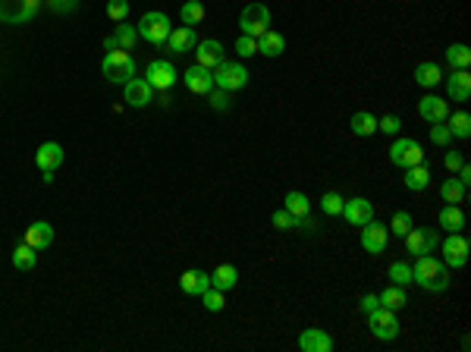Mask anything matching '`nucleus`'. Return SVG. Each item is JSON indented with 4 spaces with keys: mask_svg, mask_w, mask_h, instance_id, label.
<instances>
[{
    "mask_svg": "<svg viewBox=\"0 0 471 352\" xmlns=\"http://www.w3.org/2000/svg\"><path fill=\"white\" fill-rule=\"evenodd\" d=\"M412 283H418L421 290H427V292H443L452 283V274H449V268L440 258L418 255V261H415V268H412Z\"/></svg>",
    "mask_w": 471,
    "mask_h": 352,
    "instance_id": "1",
    "label": "nucleus"
},
{
    "mask_svg": "<svg viewBox=\"0 0 471 352\" xmlns=\"http://www.w3.org/2000/svg\"><path fill=\"white\" fill-rule=\"evenodd\" d=\"M139 38H145L148 45H154L161 47L163 41L170 38V32H173V25H170V16L167 13H157V10H151V13H145L139 19Z\"/></svg>",
    "mask_w": 471,
    "mask_h": 352,
    "instance_id": "2",
    "label": "nucleus"
},
{
    "mask_svg": "<svg viewBox=\"0 0 471 352\" xmlns=\"http://www.w3.org/2000/svg\"><path fill=\"white\" fill-rule=\"evenodd\" d=\"M101 69H104V75H107V82L126 85L135 75V60L126 51H107L101 60Z\"/></svg>",
    "mask_w": 471,
    "mask_h": 352,
    "instance_id": "3",
    "label": "nucleus"
},
{
    "mask_svg": "<svg viewBox=\"0 0 471 352\" xmlns=\"http://www.w3.org/2000/svg\"><path fill=\"white\" fill-rule=\"evenodd\" d=\"M41 0H0V23L7 25H23L38 16Z\"/></svg>",
    "mask_w": 471,
    "mask_h": 352,
    "instance_id": "4",
    "label": "nucleus"
},
{
    "mask_svg": "<svg viewBox=\"0 0 471 352\" xmlns=\"http://www.w3.org/2000/svg\"><path fill=\"white\" fill-rule=\"evenodd\" d=\"M267 25H271V10H267V3H249V7L242 10V16H239L242 35L261 38L267 32Z\"/></svg>",
    "mask_w": 471,
    "mask_h": 352,
    "instance_id": "5",
    "label": "nucleus"
},
{
    "mask_svg": "<svg viewBox=\"0 0 471 352\" xmlns=\"http://www.w3.org/2000/svg\"><path fill=\"white\" fill-rule=\"evenodd\" d=\"M368 327L371 333H374L377 340H396L399 337V318L396 312H390V308H380L377 305L374 312H368Z\"/></svg>",
    "mask_w": 471,
    "mask_h": 352,
    "instance_id": "6",
    "label": "nucleus"
},
{
    "mask_svg": "<svg viewBox=\"0 0 471 352\" xmlns=\"http://www.w3.org/2000/svg\"><path fill=\"white\" fill-rule=\"evenodd\" d=\"M214 85L223 91H239L249 85V69L242 63H227L223 60L220 67L214 69Z\"/></svg>",
    "mask_w": 471,
    "mask_h": 352,
    "instance_id": "7",
    "label": "nucleus"
},
{
    "mask_svg": "<svg viewBox=\"0 0 471 352\" xmlns=\"http://www.w3.org/2000/svg\"><path fill=\"white\" fill-rule=\"evenodd\" d=\"M390 161L396 167H415V164H424V148H421V142H415V139H396V142L390 145Z\"/></svg>",
    "mask_w": 471,
    "mask_h": 352,
    "instance_id": "8",
    "label": "nucleus"
},
{
    "mask_svg": "<svg viewBox=\"0 0 471 352\" xmlns=\"http://www.w3.org/2000/svg\"><path fill=\"white\" fill-rule=\"evenodd\" d=\"M468 239H465L462 233H449L446 239H443V264H446L449 270H459L465 268V261H468Z\"/></svg>",
    "mask_w": 471,
    "mask_h": 352,
    "instance_id": "9",
    "label": "nucleus"
},
{
    "mask_svg": "<svg viewBox=\"0 0 471 352\" xmlns=\"http://www.w3.org/2000/svg\"><path fill=\"white\" fill-rule=\"evenodd\" d=\"M437 230H427V226H412V230L405 233V252L409 255H430L437 248Z\"/></svg>",
    "mask_w": 471,
    "mask_h": 352,
    "instance_id": "10",
    "label": "nucleus"
},
{
    "mask_svg": "<svg viewBox=\"0 0 471 352\" xmlns=\"http://www.w3.org/2000/svg\"><path fill=\"white\" fill-rule=\"evenodd\" d=\"M387 242H390V230H387L380 220H368V224L361 226V248H365L368 255L387 252Z\"/></svg>",
    "mask_w": 471,
    "mask_h": 352,
    "instance_id": "11",
    "label": "nucleus"
},
{
    "mask_svg": "<svg viewBox=\"0 0 471 352\" xmlns=\"http://www.w3.org/2000/svg\"><path fill=\"white\" fill-rule=\"evenodd\" d=\"M343 218H346L352 226H365L368 220H374V204H371L368 198L355 195V198L343 202Z\"/></svg>",
    "mask_w": 471,
    "mask_h": 352,
    "instance_id": "12",
    "label": "nucleus"
},
{
    "mask_svg": "<svg viewBox=\"0 0 471 352\" xmlns=\"http://www.w3.org/2000/svg\"><path fill=\"white\" fill-rule=\"evenodd\" d=\"M148 82H151V89L157 91H167L170 85L176 82V67L170 60H151L148 63V75H145Z\"/></svg>",
    "mask_w": 471,
    "mask_h": 352,
    "instance_id": "13",
    "label": "nucleus"
},
{
    "mask_svg": "<svg viewBox=\"0 0 471 352\" xmlns=\"http://www.w3.org/2000/svg\"><path fill=\"white\" fill-rule=\"evenodd\" d=\"M123 89H126V104L129 107H148L151 104V97H154L151 82H148V79H139V75H133Z\"/></svg>",
    "mask_w": 471,
    "mask_h": 352,
    "instance_id": "14",
    "label": "nucleus"
},
{
    "mask_svg": "<svg viewBox=\"0 0 471 352\" xmlns=\"http://www.w3.org/2000/svg\"><path fill=\"white\" fill-rule=\"evenodd\" d=\"M195 57H198V67H205V69H217L223 60H227V51H223L220 41H214V38H207V41L195 45Z\"/></svg>",
    "mask_w": 471,
    "mask_h": 352,
    "instance_id": "15",
    "label": "nucleus"
},
{
    "mask_svg": "<svg viewBox=\"0 0 471 352\" xmlns=\"http://www.w3.org/2000/svg\"><path fill=\"white\" fill-rule=\"evenodd\" d=\"M183 82H185V89H189L192 95H207V91L214 89V73L195 63V67H189L183 73Z\"/></svg>",
    "mask_w": 471,
    "mask_h": 352,
    "instance_id": "16",
    "label": "nucleus"
},
{
    "mask_svg": "<svg viewBox=\"0 0 471 352\" xmlns=\"http://www.w3.org/2000/svg\"><path fill=\"white\" fill-rule=\"evenodd\" d=\"M418 113H421V120H427V123H446L449 120V104L437 95H424L418 101Z\"/></svg>",
    "mask_w": 471,
    "mask_h": 352,
    "instance_id": "17",
    "label": "nucleus"
},
{
    "mask_svg": "<svg viewBox=\"0 0 471 352\" xmlns=\"http://www.w3.org/2000/svg\"><path fill=\"white\" fill-rule=\"evenodd\" d=\"M299 349L302 352H330L333 349V340L327 330L321 327H308L302 330V337H299Z\"/></svg>",
    "mask_w": 471,
    "mask_h": 352,
    "instance_id": "18",
    "label": "nucleus"
},
{
    "mask_svg": "<svg viewBox=\"0 0 471 352\" xmlns=\"http://www.w3.org/2000/svg\"><path fill=\"white\" fill-rule=\"evenodd\" d=\"M179 290H183L185 296H195V299H198L205 290H211V274H205V270H198V268L185 270L183 277H179Z\"/></svg>",
    "mask_w": 471,
    "mask_h": 352,
    "instance_id": "19",
    "label": "nucleus"
},
{
    "mask_svg": "<svg viewBox=\"0 0 471 352\" xmlns=\"http://www.w3.org/2000/svg\"><path fill=\"white\" fill-rule=\"evenodd\" d=\"M167 45L173 54H189L195 51V45H198V35H195V29L192 25H183V29H173L167 38Z\"/></svg>",
    "mask_w": 471,
    "mask_h": 352,
    "instance_id": "20",
    "label": "nucleus"
},
{
    "mask_svg": "<svg viewBox=\"0 0 471 352\" xmlns=\"http://www.w3.org/2000/svg\"><path fill=\"white\" fill-rule=\"evenodd\" d=\"M35 164L41 167V173H45V170H57V167L63 164V148H60L57 142L38 145V151H35Z\"/></svg>",
    "mask_w": 471,
    "mask_h": 352,
    "instance_id": "21",
    "label": "nucleus"
},
{
    "mask_svg": "<svg viewBox=\"0 0 471 352\" xmlns=\"http://www.w3.org/2000/svg\"><path fill=\"white\" fill-rule=\"evenodd\" d=\"M446 91L452 101H468L471 95V75L468 69H452V75L446 79Z\"/></svg>",
    "mask_w": 471,
    "mask_h": 352,
    "instance_id": "22",
    "label": "nucleus"
},
{
    "mask_svg": "<svg viewBox=\"0 0 471 352\" xmlns=\"http://www.w3.org/2000/svg\"><path fill=\"white\" fill-rule=\"evenodd\" d=\"M25 242H29L32 248H38V252L47 248L54 242V226L47 224V220H35V224L25 230Z\"/></svg>",
    "mask_w": 471,
    "mask_h": 352,
    "instance_id": "23",
    "label": "nucleus"
},
{
    "mask_svg": "<svg viewBox=\"0 0 471 352\" xmlns=\"http://www.w3.org/2000/svg\"><path fill=\"white\" fill-rule=\"evenodd\" d=\"M402 183H405V189H409V192H421V189H427V186H430V167H424V164L405 167Z\"/></svg>",
    "mask_w": 471,
    "mask_h": 352,
    "instance_id": "24",
    "label": "nucleus"
},
{
    "mask_svg": "<svg viewBox=\"0 0 471 352\" xmlns=\"http://www.w3.org/2000/svg\"><path fill=\"white\" fill-rule=\"evenodd\" d=\"M437 220H440V226L446 233H462V226H465V214H462L459 204H446V208H440Z\"/></svg>",
    "mask_w": 471,
    "mask_h": 352,
    "instance_id": "25",
    "label": "nucleus"
},
{
    "mask_svg": "<svg viewBox=\"0 0 471 352\" xmlns=\"http://www.w3.org/2000/svg\"><path fill=\"white\" fill-rule=\"evenodd\" d=\"M283 51H286V38H283L280 32L267 29L264 35L258 38V54H264V57H280Z\"/></svg>",
    "mask_w": 471,
    "mask_h": 352,
    "instance_id": "26",
    "label": "nucleus"
},
{
    "mask_svg": "<svg viewBox=\"0 0 471 352\" xmlns=\"http://www.w3.org/2000/svg\"><path fill=\"white\" fill-rule=\"evenodd\" d=\"M236 283H239V270H236L233 264H220V268L211 274V286L214 290H220V292L233 290Z\"/></svg>",
    "mask_w": 471,
    "mask_h": 352,
    "instance_id": "27",
    "label": "nucleus"
},
{
    "mask_svg": "<svg viewBox=\"0 0 471 352\" xmlns=\"http://www.w3.org/2000/svg\"><path fill=\"white\" fill-rule=\"evenodd\" d=\"M443 79V69L437 67V63H418V69H415V82L421 85V89H434V85H440Z\"/></svg>",
    "mask_w": 471,
    "mask_h": 352,
    "instance_id": "28",
    "label": "nucleus"
},
{
    "mask_svg": "<svg viewBox=\"0 0 471 352\" xmlns=\"http://www.w3.org/2000/svg\"><path fill=\"white\" fill-rule=\"evenodd\" d=\"M377 299H380V308H390V312H399V308H405V305H409V296H405V286H396V283H393L390 290H383L380 296H377Z\"/></svg>",
    "mask_w": 471,
    "mask_h": 352,
    "instance_id": "29",
    "label": "nucleus"
},
{
    "mask_svg": "<svg viewBox=\"0 0 471 352\" xmlns=\"http://www.w3.org/2000/svg\"><path fill=\"white\" fill-rule=\"evenodd\" d=\"M35 264H38V248H32L29 242L13 248V268L16 270H35Z\"/></svg>",
    "mask_w": 471,
    "mask_h": 352,
    "instance_id": "30",
    "label": "nucleus"
},
{
    "mask_svg": "<svg viewBox=\"0 0 471 352\" xmlns=\"http://www.w3.org/2000/svg\"><path fill=\"white\" fill-rule=\"evenodd\" d=\"M465 192H468V186H462V183L456 180V173H452V176H449V180L440 186V195H443V202H446V204H462L465 202Z\"/></svg>",
    "mask_w": 471,
    "mask_h": 352,
    "instance_id": "31",
    "label": "nucleus"
},
{
    "mask_svg": "<svg viewBox=\"0 0 471 352\" xmlns=\"http://www.w3.org/2000/svg\"><path fill=\"white\" fill-rule=\"evenodd\" d=\"M377 132V117L374 113H368V110H358V113H352V135H374Z\"/></svg>",
    "mask_w": 471,
    "mask_h": 352,
    "instance_id": "32",
    "label": "nucleus"
},
{
    "mask_svg": "<svg viewBox=\"0 0 471 352\" xmlns=\"http://www.w3.org/2000/svg\"><path fill=\"white\" fill-rule=\"evenodd\" d=\"M283 208H286L289 214H295L299 220L308 218V208H311V204H308V195H305V192H289L286 198H283Z\"/></svg>",
    "mask_w": 471,
    "mask_h": 352,
    "instance_id": "33",
    "label": "nucleus"
},
{
    "mask_svg": "<svg viewBox=\"0 0 471 352\" xmlns=\"http://www.w3.org/2000/svg\"><path fill=\"white\" fill-rule=\"evenodd\" d=\"M446 63L452 69H468V63H471V47L468 45H449L446 47Z\"/></svg>",
    "mask_w": 471,
    "mask_h": 352,
    "instance_id": "34",
    "label": "nucleus"
},
{
    "mask_svg": "<svg viewBox=\"0 0 471 352\" xmlns=\"http://www.w3.org/2000/svg\"><path fill=\"white\" fill-rule=\"evenodd\" d=\"M179 19H183L185 25H198L201 19H205V3H201V0H185L183 10H179Z\"/></svg>",
    "mask_w": 471,
    "mask_h": 352,
    "instance_id": "35",
    "label": "nucleus"
},
{
    "mask_svg": "<svg viewBox=\"0 0 471 352\" xmlns=\"http://www.w3.org/2000/svg\"><path fill=\"white\" fill-rule=\"evenodd\" d=\"M113 38H117V47H119V51H133L135 41H139V29H135V25H129V23H123V25H117Z\"/></svg>",
    "mask_w": 471,
    "mask_h": 352,
    "instance_id": "36",
    "label": "nucleus"
},
{
    "mask_svg": "<svg viewBox=\"0 0 471 352\" xmlns=\"http://www.w3.org/2000/svg\"><path fill=\"white\" fill-rule=\"evenodd\" d=\"M387 277H390V283H396V286H409L412 283V264L393 261L390 270H387Z\"/></svg>",
    "mask_w": 471,
    "mask_h": 352,
    "instance_id": "37",
    "label": "nucleus"
},
{
    "mask_svg": "<svg viewBox=\"0 0 471 352\" xmlns=\"http://www.w3.org/2000/svg\"><path fill=\"white\" fill-rule=\"evenodd\" d=\"M449 132L456 135V139H468L471 135V117L465 110L452 113V120H449Z\"/></svg>",
    "mask_w": 471,
    "mask_h": 352,
    "instance_id": "38",
    "label": "nucleus"
},
{
    "mask_svg": "<svg viewBox=\"0 0 471 352\" xmlns=\"http://www.w3.org/2000/svg\"><path fill=\"white\" fill-rule=\"evenodd\" d=\"M198 299H201V305H205L207 312H223V305H227V292H220V290H214L211 286V290L201 292Z\"/></svg>",
    "mask_w": 471,
    "mask_h": 352,
    "instance_id": "39",
    "label": "nucleus"
},
{
    "mask_svg": "<svg viewBox=\"0 0 471 352\" xmlns=\"http://www.w3.org/2000/svg\"><path fill=\"white\" fill-rule=\"evenodd\" d=\"M343 202H346V198H343L339 192H324V198H321V211L330 214V218H339V214H343Z\"/></svg>",
    "mask_w": 471,
    "mask_h": 352,
    "instance_id": "40",
    "label": "nucleus"
},
{
    "mask_svg": "<svg viewBox=\"0 0 471 352\" xmlns=\"http://www.w3.org/2000/svg\"><path fill=\"white\" fill-rule=\"evenodd\" d=\"M233 51L239 54V57H255V54H258V38L239 35L236 38V45H233Z\"/></svg>",
    "mask_w": 471,
    "mask_h": 352,
    "instance_id": "41",
    "label": "nucleus"
},
{
    "mask_svg": "<svg viewBox=\"0 0 471 352\" xmlns=\"http://www.w3.org/2000/svg\"><path fill=\"white\" fill-rule=\"evenodd\" d=\"M390 230L396 233L399 239H402L405 233L412 230V214H409V211H396V214H393V220H390Z\"/></svg>",
    "mask_w": 471,
    "mask_h": 352,
    "instance_id": "42",
    "label": "nucleus"
},
{
    "mask_svg": "<svg viewBox=\"0 0 471 352\" xmlns=\"http://www.w3.org/2000/svg\"><path fill=\"white\" fill-rule=\"evenodd\" d=\"M273 226H277V230H295V226H299V218H295V214H289L286 208H280V211H273Z\"/></svg>",
    "mask_w": 471,
    "mask_h": 352,
    "instance_id": "43",
    "label": "nucleus"
},
{
    "mask_svg": "<svg viewBox=\"0 0 471 352\" xmlns=\"http://www.w3.org/2000/svg\"><path fill=\"white\" fill-rule=\"evenodd\" d=\"M207 97H211V107H214V110H229V104H233V97H229V91L217 89V85H214V89L207 91Z\"/></svg>",
    "mask_w": 471,
    "mask_h": 352,
    "instance_id": "44",
    "label": "nucleus"
},
{
    "mask_svg": "<svg viewBox=\"0 0 471 352\" xmlns=\"http://www.w3.org/2000/svg\"><path fill=\"white\" fill-rule=\"evenodd\" d=\"M107 16H111L113 23H126V16H129V0H111V3H107Z\"/></svg>",
    "mask_w": 471,
    "mask_h": 352,
    "instance_id": "45",
    "label": "nucleus"
},
{
    "mask_svg": "<svg viewBox=\"0 0 471 352\" xmlns=\"http://www.w3.org/2000/svg\"><path fill=\"white\" fill-rule=\"evenodd\" d=\"M430 142L440 145V148H449V142H452V132H449V126H443V123H434V129H430Z\"/></svg>",
    "mask_w": 471,
    "mask_h": 352,
    "instance_id": "46",
    "label": "nucleus"
},
{
    "mask_svg": "<svg viewBox=\"0 0 471 352\" xmlns=\"http://www.w3.org/2000/svg\"><path fill=\"white\" fill-rule=\"evenodd\" d=\"M399 126H402V120H399L396 113H387L383 120H377V129H380V132H387V135H396Z\"/></svg>",
    "mask_w": 471,
    "mask_h": 352,
    "instance_id": "47",
    "label": "nucleus"
},
{
    "mask_svg": "<svg viewBox=\"0 0 471 352\" xmlns=\"http://www.w3.org/2000/svg\"><path fill=\"white\" fill-rule=\"evenodd\" d=\"M47 7H51L54 13L67 16V13H73V10L79 7V0H47Z\"/></svg>",
    "mask_w": 471,
    "mask_h": 352,
    "instance_id": "48",
    "label": "nucleus"
},
{
    "mask_svg": "<svg viewBox=\"0 0 471 352\" xmlns=\"http://www.w3.org/2000/svg\"><path fill=\"white\" fill-rule=\"evenodd\" d=\"M443 164H446V170L449 173H456L459 167L465 164V158H462V151H446V158H443Z\"/></svg>",
    "mask_w": 471,
    "mask_h": 352,
    "instance_id": "49",
    "label": "nucleus"
},
{
    "mask_svg": "<svg viewBox=\"0 0 471 352\" xmlns=\"http://www.w3.org/2000/svg\"><path fill=\"white\" fill-rule=\"evenodd\" d=\"M361 312H374L377 305H380V299H377V292H368V296H361Z\"/></svg>",
    "mask_w": 471,
    "mask_h": 352,
    "instance_id": "50",
    "label": "nucleus"
},
{
    "mask_svg": "<svg viewBox=\"0 0 471 352\" xmlns=\"http://www.w3.org/2000/svg\"><path fill=\"white\" fill-rule=\"evenodd\" d=\"M104 51H119V47H117V38H104Z\"/></svg>",
    "mask_w": 471,
    "mask_h": 352,
    "instance_id": "51",
    "label": "nucleus"
}]
</instances>
